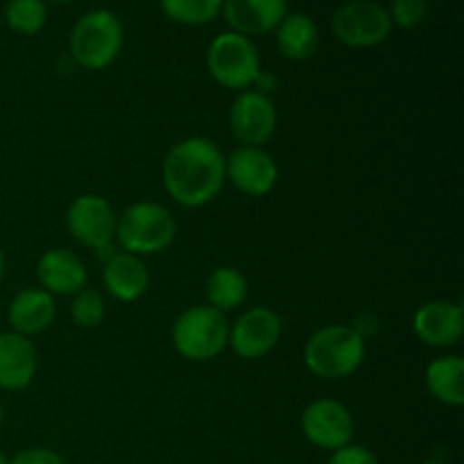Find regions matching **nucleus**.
I'll use <instances>...</instances> for the list:
<instances>
[{
  "mask_svg": "<svg viewBox=\"0 0 464 464\" xmlns=\"http://www.w3.org/2000/svg\"><path fill=\"white\" fill-rule=\"evenodd\" d=\"M225 181L227 157L207 136L179 140L163 159V186L186 208H199L216 199Z\"/></svg>",
  "mask_w": 464,
  "mask_h": 464,
  "instance_id": "obj_1",
  "label": "nucleus"
},
{
  "mask_svg": "<svg viewBox=\"0 0 464 464\" xmlns=\"http://www.w3.org/2000/svg\"><path fill=\"white\" fill-rule=\"evenodd\" d=\"M365 338L361 331L344 324L322 326L308 338L304 347V362L308 372L326 381L352 376L365 361Z\"/></svg>",
  "mask_w": 464,
  "mask_h": 464,
  "instance_id": "obj_2",
  "label": "nucleus"
},
{
  "mask_svg": "<svg viewBox=\"0 0 464 464\" xmlns=\"http://www.w3.org/2000/svg\"><path fill=\"white\" fill-rule=\"evenodd\" d=\"M177 222L170 208L157 202H136L122 211L116 225V243L134 256L161 254L175 243Z\"/></svg>",
  "mask_w": 464,
  "mask_h": 464,
  "instance_id": "obj_3",
  "label": "nucleus"
},
{
  "mask_svg": "<svg viewBox=\"0 0 464 464\" xmlns=\"http://www.w3.org/2000/svg\"><path fill=\"white\" fill-rule=\"evenodd\" d=\"M125 30L121 18L109 9H91L71 32V57L86 71L111 66L122 50Z\"/></svg>",
  "mask_w": 464,
  "mask_h": 464,
  "instance_id": "obj_4",
  "label": "nucleus"
},
{
  "mask_svg": "<svg viewBox=\"0 0 464 464\" xmlns=\"http://www.w3.org/2000/svg\"><path fill=\"white\" fill-rule=\"evenodd\" d=\"M229 343V322L225 313L207 306L186 308L172 326V347L193 362L213 361Z\"/></svg>",
  "mask_w": 464,
  "mask_h": 464,
  "instance_id": "obj_5",
  "label": "nucleus"
},
{
  "mask_svg": "<svg viewBox=\"0 0 464 464\" xmlns=\"http://www.w3.org/2000/svg\"><path fill=\"white\" fill-rule=\"evenodd\" d=\"M207 68L213 80L231 91H247L261 72V57L249 36L222 32L207 50Z\"/></svg>",
  "mask_w": 464,
  "mask_h": 464,
  "instance_id": "obj_6",
  "label": "nucleus"
},
{
  "mask_svg": "<svg viewBox=\"0 0 464 464\" xmlns=\"http://www.w3.org/2000/svg\"><path fill=\"white\" fill-rule=\"evenodd\" d=\"M331 30L340 44L349 48H374L392 32V18L383 5L374 0H349L335 9Z\"/></svg>",
  "mask_w": 464,
  "mask_h": 464,
  "instance_id": "obj_7",
  "label": "nucleus"
},
{
  "mask_svg": "<svg viewBox=\"0 0 464 464\" xmlns=\"http://www.w3.org/2000/svg\"><path fill=\"white\" fill-rule=\"evenodd\" d=\"M302 433L313 447L324 451H338V449L352 444L356 433V421L347 406L334 399H317L308 403L302 415Z\"/></svg>",
  "mask_w": 464,
  "mask_h": 464,
  "instance_id": "obj_8",
  "label": "nucleus"
},
{
  "mask_svg": "<svg viewBox=\"0 0 464 464\" xmlns=\"http://www.w3.org/2000/svg\"><path fill=\"white\" fill-rule=\"evenodd\" d=\"M116 211L100 195H80L66 211V227L71 236L91 249L116 243Z\"/></svg>",
  "mask_w": 464,
  "mask_h": 464,
  "instance_id": "obj_9",
  "label": "nucleus"
},
{
  "mask_svg": "<svg viewBox=\"0 0 464 464\" xmlns=\"http://www.w3.org/2000/svg\"><path fill=\"white\" fill-rule=\"evenodd\" d=\"M279 113L270 95L243 91L229 107L231 134L247 148H263L275 136Z\"/></svg>",
  "mask_w": 464,
  "mask_h": 464,
  "instance_id": "obj_10",
  "label": "nucleus"
},
{
  "mask_svg": "<svg viewBox=\"0 0 464 464\" xmlns=\"http://www.w3.org/2000/svg\"><path fill=\"white\" fill-rule=\"evenodd\" d=\"M284 334L281 317L272 308H249L229 326V347L243 361H258L276 347Z\"/></svg>",
  "mask_w": 464,
  "mask_h": 464,
  "instance_id": "obj_11",
  "label": "nucleus"
},
{
  "mask_svg": "<svg viewBox=\"0 0 464 464\" xmlns=\"http://www.w3.org/2000/svg\"><path fill=\"white\" fill-rule=\"evenodd\" d=\"M227 179L249 198H263L279 179L276 161L263 148L240 145L227 157Z\"/></svg>",
  "mask_w": 464,
  "mask_h": 464,
  "instance_id": "obj_12",
  "label": "nucleus"
},
{
  "mask_svg": "<svg viewBox=\"0 0 464 464\" xmlns=\"http://www.w3.org/2000/svg\"><path fill=\"white\" fill-rule=\"evenodd\" d=\"M412 329L420 343L433 349H449L460 343L464 334L462 306L449 299H433L417 308Z\"/></svg>",
  "mask_w": 464,
  "mask_h": 464,
  "instance_id": "obj_13",
  "label": "nucleus"
},
{
  "mask_svg": "<svg viewBox=\"0 0 464 464\" xmlns=\"http://www.w3.org/2000/svg\"><path fill=\"white\" fill-rule=\"evenodd\" d=\"M225 21L231 32L243 36H261L275 32L288 14V0H222Z\"/></svg>",
  "mask_w": 464,
  "mask_h": 464,
  "instance_id": "obj_14",
  "label": "nucleus"
},
{
  "mask_svg": "<svg viewBox=\"0 0 464 464\" xmlns=\"http://www.w3.org/2000/svg\"><path fill=\"white\" fill-rule=\"evenodd\" d=\"M36 279L41 288L54 297V295H77L84 290L89 275L75 252L54 247L41 254L36 263Z\"/></svg>",
  "mask_w": 464,
  "mask_h": 464,
  "instance_id": "obj_15",
  "label": "nucleus"
},
{
  "mask_svg": "<svg viewBox=\"0 0 464 464\" xmlns=\"http://www.w3.org/2000/svg\"><path fill=\"white\" fill-rule=\"evenodd\" d=\"M36 365L39 358L30 338L14 331L0 334V390H25L34 379Z\"/></svg>",
  "mask_w": 464,
  "mask_h": 464,
  "instance_id": "obj_16",
  "label": "nucleus"
},
{
  "mask_svg": "<svg viewBox=\"0 0 464 464\" xmlns=\"http://www.w3.org/2000/svg\"><path fill=\"white\" fill-rule=\"evenodd\" d=\"M57 317L54 297L44 288H25L14 295L7 306V322L14 334L30 335L44 334Z\"/></svg>",
  "mask_w": 464,
  "mask_h": 464,
  "instance_id": "obj_17",
  "label": "nucleus"
},
{
  "mask_svg": "<svg viewBox=\"0 0 464 464\" xmlns=\"http://www.w3.org/2000/svg\"><path fill=\"white\" fill-rule=\"evenodd\" d=\"M102 281L104 288L113 299H118V302H136L148 290L150 272L140 256L116 252L104 263Z\"/></svg>",
  "mask_w": 464,
  "mask_h": 464,
  "instance_id": "obj_18",
  "label": "nucleus"
},
{
  "mask_svg": "<svg viewBox=\"0 0 464 464\" xmlns=\"http://www.w3.org/2000/svg\"><path fill=\"white\" fill-rule=\"evenodd\" d=\"M275 32L279 53L293 62H306L320 48V30L306 14H285Z\"/></svg>",
  "mask_w": 464,
  "mask_h": 464,
  "instance_id": "obj_19",
  "label": "nucleus"
},
{
  "mask_svg": "<svg viewBox=\"0 0 464 464\" xmlns=\"http://www.w3.org/2000/svg\"><path fill=\"white\" fill-rule=\"evenodd\" d=\"M426 388L447 406L464 403V361L460 356L435 358L426 370Z\"/></svg>",
  "mask_w": 464,
  "mask_h": 464,
  "instance_id": "obj_20",
  "label": "nucleus"
},
{
  "mask_svg": "<svg viewBox=\"0 0 464 464\" xmlns=\"http://www.w3.org/2000/svg\"><path fill=\"white\" fill-rule=\"evenodd\" d=\"M207 302L208 306L220 313L236 311L247 299V279L238 267L222 266L213 270L207 279Z\"/></svg>",
  "mask_w": 464,
  "mask_h": 464,
  "instance_id": "obj_21",
  "label": "nucleus"
},
{
  "mask_svg": "<svg viewBox=\"0 0 464 464\" xmlns=\"http://www.w3.org/2000/svg\"><path fill=\"white\" fill-rule=\"evenodd\" d=\"M5 21L18 34H36L44 30L45 21H48L45 0H9L5 5Z\"/></svg>",
  "mask_w": 464,
  "mask_h": 464,
  "instance_id": "obj_22",
  "label": "nucleus"
},
{
  "mask_svg": "<svg viewBox=\"0 0 464 464\" xmlns=\"http://www.w3.org/2000/svg\"><path fill=\"white\" fill-rule=\"evenodd\" d=\"M161 9L181 25H204L222 12V0H161Z\"/></svg>",
  "mask_w": 464,
  "mask_h": 464,
  "instance_id": "obj_23",
  "label": "nucleus"
},
{
  "mask_svg": "<svg viewBox=\"0 0 464 464\" xmlns=\"http://www.w3.org/2000/svg\"><path fill=\"white\" fill-rule=\"evenodd\" d=\"M104 313H107V308H104L102 295L93 288L80 290L71 304L72 322L82 329H95L98 324H102Z\"/></svg>",
  "mask_w": 464,
  "mask_h": 464,
  "instance_id": "obj_24",
  "label": "nucleus"
},
{
  "mask_svg": "<svg viewBox=\"0 0 464 464\" xmlns=\"http://www.w3.org/2000/svg\"><path fill=\"white\" fill-rule=\"evenodd\" d=\"M392 23H397L399 27H411L421 25L429 16V0H392L388 9Z\"/></svg>",
  "mask_w": 464,
  "mask_h": 464,
  "instance_id": "obj_25",
  "label": "nucleus"
},
{
  "mask_svg": "<svg viewBox=\"0 0 464 464\" xmlns=\"http://www.w3.org/2000/svg\"><path fill=\"white\" fill-rule=\"evenodd\" d=\"M329 464H379V458L361 444H347V447L334 451L329 458Z\"/></svg>",
  "mask_w": 464,
  "mask_h": 464,
  "instance_id": "obj_26",
  "label": "nucleus"
},
{
  "mask_svg": "<svg viewBox=\"0 0 464 464\" xmlns=\"http://www.w3.org/2000/svg\"><path fill=\"white\" fill-rule=\"evenodd\" d=\"M9 464H66L59 453L50 451V449H25V451L16 453L9 460Z\"/></svg>",
  "mask_w": 464,
  "mask_h": 464,
  "instance_id": "obj_27",
  "label": "nucleus"
},
{
  "mask_svg": "<svg viewBox=\"0 0 464 464\" xmlns=\"http://www.w3.org/2000/svg\"><path fill=\"white\" fill-rule=\"evenodd\" d=\"M5 275V256H3V249H0V279Z\"/></svg>",
  "mask_w": 464,
  "mask_h": 464,
  "instance_id": "obj_28",
  "label": "nucleus"
},
{
  "mask_svg": "<svg viewBox=\"0 0 464 464\" xmlns=\"http://www.w3.org/2000/svg\"><path fill=\"white\" fill-rule=\"evenodd\" d=\"M0 464H9V458H7V456H5V453H3V451H0Z\"/></svg>",
  "mask_w": 464,
  "mask_h": 464,
  "instance_id": "obj_29",
  "label": "nucleus"
},
{
  "mask_svg": "<svg viewBox=\"0 0 464 464\" xmlns=\"http://www.w3.org/2000/svg\"><path fill=\"white\" fill-rule=\"evenodd\" d=\"M3 421H5V411L3 406H0V429H3Z\"/></svg>",
  "mask_w": 464,
  "mask_h": 464,
  "instance_id": "obj_30",
  "label": "nucleus"
},
{
  "mask_svg": "<svg viewBox=\"0 0 464 464\" xmlns=\"http://www.w3.org/2000/svg\"><path fill=\"white\" fill-rule=\"evenodd\" d=\"M50 3H57V5H63V3H72V0H50Z\"/></svg>",
  "mask_w": 464,
  "mask_h": 464,
  "instance_id": "obj_31",
  "label": "nucleus"
},
{
  "mask_svg": "<svg viewBox=\"0 0 464 464\" xmlns=\"http://www.w3.org/2000/svg\"><path fill=\"white\" fill-rule=\"evenodd\" d=\"M424 464H444V462H438V460H429V462H424Z\"/></svg>",
  "mask_w": 464,
  "mask_h": 464,
  "instance_id": "obj_32",
  "label": "nucleus"
}]
</instances>
